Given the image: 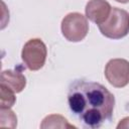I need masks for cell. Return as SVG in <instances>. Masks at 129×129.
Instances as JSON below:
<instances>
[{"instance_id": "277c9868", "label": "cell", "mask_w": 129, "mask_h": 129, "mask_svg": "<svg viewBox=\"0 0 129 129\" xmlns=\"http://www.w3.org/2000/svg\"><path fill=\"white\" fill-rule=\"evenodd\" d=\"M47 48L40 38H31L27 40L21 51V58L29 71L40 70L46 60Z\"/></svg>"}, {"instance_id": "9c48e42d", "label": "cell", "mask_w": 129, "mask_h": 129, "mask_svg": "<svg viewBox=\"0 0 129 129\" xmlns=\"http://www.w3.org/2000/svg\"><path fill=\"white\" fill-rule=\"evenodd\" d=\"M17 125V117L10 108H1L0 110V126L15 128Z\"/></svg>"}, {"instance_id": "7a4b0ae2", "label": "cell", "mask_w": 129, "mask_h": 129, "mask_svg": "<svg viewBox=\"0 0 129 129\" xmlns=\"http://www.w3.org/2000/svg\"><path fill=\"white\" fill-rule=\"evenodd\" d=\"M98 27L105 37L121 39L129 33V13L124 9L112 7L109 17Z\"/></svg>"}, {"instance_id": "8992f818", "label": "cell", "mask_w": 129, "mask_h": 129, "mask_svg": "<svg viewBox=\"0 0 129 129\" xmlns=\"http://www.w3.org/2000/svg\"><path fill=\"white\" fill-rule=\"evenodd\" d=\"M112 7L107 0H89L86 4V17L96 24L103 23L110 15Z\"/></svg>"}, {"instance_id": "8fae6325", "label": "cell", "mask_w": 129, "mask_h": 129, "mask_svg": "<svg viewBox=\"0 0 129 129\" xmlns=\"http://www.w3.org/2000/svg\"><path fill=\"white\" fill-rule=\"evenodd\" d=\"M117 128L118 129H120V128H129V117H126V118H123L122 120H120V122L117 125Z\"/></svg>"}, {"instance_id": "ba28073f", "label": "cell", "mask_w": 129, "mask_h": 129, "mask_svg": "<svg viewBox=\"0 0 129 129\" xmlns=\"http://www.w3.org/2000/svg\"><path fill=\"white\" fill-rule=\"evenodd\" d=\"M40 128H77L73 124H70L69 121L59 114H50L47 115L41 122Z\"/></svg>"}, {"instance_id": "5b68a950", "label": "cell", "mask_w": 129, "mask_h": 129, "mask_svg": "<svg viewBox=\"0 0 129 129\" xmlns=\"http://www.w3.org/2000/svg\"><path fill=\"white\" fill-rule=\"evenodd\" d=\"M106 80L115 88H124L129 84V61L125 58L110 59L104 71Z\"/></svg>"}, {"instance_id": "6da1fadb", "label": "cell", "mask_w": 129, "mask_h": 129, "mask_svg": "<svg viewBox=\"0 0 129 129\" xmlns=\"http://www.w3.org/2000/svg\"><path fill=\"white\" fill-rule=\"evenodd\" d=\"M68 104L74 116L85 127L96 129L111 121L115 97L105 86L79 79L69 87Z\"/></svg>"}, {"instance_id": "30bf717a", "label": "cell", "mask_w": 129, "mask_h": 129, "mask_svg": "<svg viewBox=\"0 0 129 129\" xmlns=\"http://www.w3.org/2000/svg\"><path fill=\"white\" fill-rule=\"evenodd\" d=\"M0 88H1V98H0L1 108H11L16 102V97L14 96L15 93L3 85H0Z\"/></svg>"}, {"instance_id": "3957f363", "label": "cell", "mask_w": 129, "mask_h": 129, "mask_svg": "<svg viewBox=\"0 0 129 129\" xmlns=\"http://www.w3.org/2000/svg\"><path fill=\"white\" fill-rule=\"evenodd\" d=\"M60 29L67 40L71 42L82 41L89 32L88 18L82 13L71 12L62 18Z\"/></svg>"}, {"instance_id": "52a82bcc", "label": "cell", "mask_w": 129, "mask_h": 129, "mask_svg": "<svg viewBox=\"0 0 129 129\" xmlns=\"http://www.w3.org/2000/svg\"><path fill=\"white\" fill-rule=\"evenodd\" d=\"M0 85L7 87L14 93H20L24 90L26 86V78L20 72L5 70L1 73Z\"/></svg>"}, {"instance_id": "7c38bea8", "label": "cell", "mask_w": 129, "mask_h": 129, "mask_svg": "<svg viewBox=\"0 0 129 129\" xmlns=\"http://www.w3.org/2000/svg\"><path fill=\"white\" fill-rule=\"evenodd\" d=\"M115 1H117V2H119V3H123V4L129 2V0H115Z\"/></svg>"}]
</instances>
